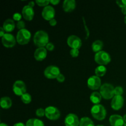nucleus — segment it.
Wrapping results in <instances>:
<instances>
[{"instance_id":"a211bd4d","label":"nucleus","mask_w":126,"mask_h":126,"mask_svg":"<svg viewBox=\"0 0 126 126\" xmlns=\"http://www.w3.org/2000/svg\"><path fill=\"white\" fill-rule=\"evenodd\" d=\"M76 1L75 0H65L63 2V9L66 12H72L76 8Z\"/></svg>"},{"instance_id":"c03bdc74","label":"nucleus","mask_w":126,"mask_h":126,"mask_svg":"<svg viewBox=\"0 0 126 126\" xmlns=\"http://www.w3.org/2000/svg\"><path fill=\"white\" fill-rule=\"evenodd\" d=\"M124 22H125V23L126 24V16H125V17H124Z\"/></svg>"},{"instance_id":"ddd939ff","label":"nucleus","mask_w":126,"mask_h":126,"mask_svg":"<svg viewBox=\"0 0 126 126\" xmlns=\"http://www.w3.org/2000/svg\"><path fill=\"white\" fill-rule=\"evenodd\" d=\"M80 120L78 117L73 113H70L66 116L65 119V126H79Z\"/></svg>"},{"instance_id":"37998d69","label":"nucleus","mask_w":126,"mask_h":126,"mask_svg":"<svg viewBox=\"0 0 126 126\" xmlns=\"http://www.w3.org/2000/svg\"><path fill=\"white\" fill-rule=\"evenodd\" d=\"M123 119H124V122H125V123H126V114L124 116H123Z\"/></svg>"},{"instance_id":"a19ab883","label":"nucleus","mask_w":126,"mask_h":126,"mask_svg":"<svg viewBox=\"0 0 126 126\" xmlns=\"http://www.w3.org/2000/svg\"><path fill=\"white\" fill-rule=\"evenodd\" d=\"M28 6H30V7H33V6H34V1H30V2H29V3H28Z\"/></svg>"},{"instance_id":"e433bc0d","label":"nucleus","mask_w":126,"mask_h":126,"mask_svg":"<svg viewBox=\"0 0 126 126\" xmlns=\"http://www.w3.org/2000/svg\"><path fill=\"white\" fill-rule=\"evenodd\" d=\"M5 34L6 33H5V30L3 28V27H0V36L2 38Z\"/></svg>"},{"instance_id":"7ed1b4c3","label":"nucleus","mask_w":126,"mask_h":126,"mask_svg":"<svg viewBox=\"0 0 126 126\" xmlns=\"http://www.w3.org/2000/svg\"><path fill=\"white\" fill-rule=\"evenodd\" d=\"M100 93L104 99L113 98L114 95V87L111 84L105 83L100 88Z\"/></svg>"},{"instance_id":"393cba45","label":"nucleus","mask_w":126,"mask_h":126,"mask_svg":"<svg viewBox=\"0 0 126 126\" xmlns=\"http://www.w3.org/2000/svg\"><path fill=\"white\" fill-rule=\"evenodd\" d=\"M107 73V68L105 66L103 65H99L97 66L95 70V73L96 76H98V77H102L103 76Z\"/></svg>"},{"instance_id":"2eb2a0df","label":"nucleus","mask_w":126,"mask_h":126,"mask_svg":"<svg viewBox=\"0 0 126 126\" xmlns=\"http://www.w3.org/2000/svg\"><path fill=\"white\" fill-rule=\"evenodd\" d=\"M22 16L25 20L28 21H31L34 17V12L33 7H30L28 5L25 6L22 9Z\"/></svg>"},{"instance_id":"bb28decb","label":"nucleus","mask_w":126,"mask_h":126,"mask_svg":"<svg viewBox=\"0 0 126 126\" xmlns=\"http://www.w3.org/2000/svg\"><path fill=\"white\" fill-rule=\"evenodd\" d=\"M36 3L39 6H42V7H46L50 3V1L49 0H36Z\"/></svg>"},{"instance_id":"6ab92c4d","label":"nucleus","mask_w":126,"mask_h":126,"mask_svg":"<svg viewBox=\"0 0 126 126\" xmlns=\"http://www.w3.org/2000/svg\"><path fill=\"white\" fill-rule=\"evenodd\" d=\"M15 26L16 25H15L14 20L11 18H8L4 22L2 27L4 29L5 32H11L14 30Z\"/></svg>"},{"instance_id":"2f4dec72","label":"nucleus","mask_w":126,"mask_h":126,"mask_svg":"<svg viewBox=\"0 0 126 126\" xmlns=\"http://www.w3.org/2000/svg\"><path fill=\"white\" fill-rule=\"evenodd\" d=\"M116 4L121 8L126 7V0H118L116 1Z\"/></svg>"},{"instance_id":"72a5a7b5","label":"nucleus","mask_w":126,"mask_h":126,"mask_svg":"<svg viewBox=\"0 0 126 126\" xmlns=\"http://www.w3.org/2000/svg\"><path fill=\"white\" fill-rule=\"evenodd\" d=\"M46 48L49 51H52L54 49V45L52 43H49L46 46Z\"/></svg>"},{"instance_id":"423d86ee","label":"nucleus","mask_w":126,"mask_h":126,"mask_svg":"<svg viewBox=\"0 0 126 126\" xmlns=\"http://www.w3.org/2000/svg\"><path fill=\"white\" fill-rule=\"evenodd\" d=\"M45 116L50 120L55 121L60 117V112L56 107L49 106L45 109Z\"/></svg>"},{"instance_id":"c756f323","label":"nucleus","mask_w":126,"mask_h":126,"mask_svg":"<svg viewBox=\"0 0 126 126\" xmlns=\"http://www.w3.org/2000/svg\"><path fill=\"white\" fill-rule=\"evenodd\" d=\"M79 54V51L78 49H72L70 50V55L73 57H77Z\"/></svg>"},{"instance_id":"f3484780","label":"nucleus","mask_w":126,"mask_h":126,"mask_svg":"<svg viewBox=\"0 0 126 126\" xmlns=\"http://www.w3.org/2000/svg\"><path fill=\"white\" fill-rule=\"evenodd\" d=\"M47 56V49L45 47H38L34 52V57L37 61H43Z\"/></svg>"},{"instance_id":"473e14b6","label":"nucleus","mask_w":126,"mask_h":126,"mask_svg":"<svg viewBox=\"0 0 126 126\" xmlns=\"http://www.w3.org/2000/svg\"><path fill=\"white\" fill-rule=\"evenodd\" d=\"M21 18H22V15L20 13H15L13 15V20L15 21H17V22H19L21 20Z\"/></svg>"},{"instance_id":"ea45409f","label":"nucleus","mask_w":126,"mask_h":126,"mask_svg":"<svg viewBox=\"0 0 126 126\" xmlns=\"http://www.w3.org/2000/svg\"><path fill=\"white\" fill-rule=\"evenodd\" d=\"M121 12L123 14L126 15V7H123V8H121Z\"/></svg>"},{"instance_id":"a18cd8bd","label":"nucleus","mask_w":126,"mask_h":126,"mask_svg":"<svg viewBox=\"0 0 126 126\" xmlns=\"http://www.w3.org/2000/svg\"><path fill=\"white\" fill-rule=\"evenodd\" d=\"M103 126V125H98V126Z\"/></svg>"},{"instance_id":"20e7f679","label":"nucleus","mask_w":126,"mask_h":126,"mask_svg":"<svg viewBox=\"0 0 126 126\" xmlns=\"http://www.w3.org/2000/svg\"><path fill=\"white\" fill-rule=\"evenodd\" d=\"M32 34L27 29L20 30L18 32L16 36V40L18 44L21 45L27 44L30 41Z\"/></svg>"},{"instance_id":"aec40b11","label":"nucleus","mask_w":126,"mask_h":126,"mask_svg":"<svg viewBox=\"0 0 126 126\" xmlns=\"http://www.w3.org/2000/svg\"><path fill=\"white\" fill-rule=\"evenodd\" d=\"M0 105L3 109H9L12 106V100L8 97H3L1 98Z\"/></svg>"},{"instance_id":"1a4fd4ad","label":"nucleus","mask_w":126,"mask_h":126,"mask_svg":"<svg viewBox=\"0 0 126 126\" xmlns=\"http://www.w3.org/2000/svg\"><path fill=\"white\" fill-rule=\"evenodd\" d=\"M87 86L91 90H97L100 88L101 79L100 77L96 76H92L87 80Z\"/></svg>"},{"instance_id":"39448f33","label":"nucleus","mask_w":126,"mask_h":126,"mask_svg":"<svg viewBox=\"0 0 126 126\" xmlns=\"http://www.w3.org/2000/svg\"><path fill=\"white\" fill-rule=\"evenodd\" d=\"M95 61L100 65L105 66L111 62V57L108 52L103 50L96 53L94 57Z\"/></svg>"},{"instance_id":"cd10ccee","label":"nucleus","mask_w":126,"mask_h":126,"mask_svg":"<svg viewBox=\"0 0 126 126\" xmlns=\"http://www.w3.org/2000/svg\"><path fill=\"white\" fill-rule=\"evenodd\" d=\"M123 92H124L123 89L121 86H117V87H114V95H115L122 96Z\"/></svg>"},{"instance_id":"c85d7f7f","label":"nucleus","mask_w":126,"mask_h":126,"mask_svg":"<svg viewBox=\"0 0 126 126\" xmlns=\"http://www.w3.org/2000/svg\"><path fill=\"white\" fill-rule=\"evenodd\" d=\"M36 114L38 117L44 116L45 115V110H44L42 108H38L36 110Z\"/></svg>"},{"instance_id":"9d476101","label":"nucleus","mask_w":126,"mask_h":126,"mask_svg":"<svg viewBox=\"0 0 126 126\" xmlns=\"http://www.w3.org/2000/svg\"><path fill=\"white\" fill-rule=\"evenodd\" d=\"M67 44L72 49H79L82 46V41L76 35H71L68 38Z\"/></svg>"},{"instance_id":"4468645a","label":"nucleus","mask_w":126,"mask_h":126,"mask_svg":"<svg viewBox=\"0 0 126 126\" xmlns=\"http://www.w3.org/2000/svg\"><path fill=\"white\" fill-rule=\"evenodd\" d=\"M124 100L122 96L114 95L112 98L111 107L114 110H119L124 105Z\"/></svg>"},{"instance_id":"c9c22d12","label":"nucleus","mask_w":126,"mask_h":126,"mask_svg":"<svg viewBox=\"0 0 126 126\" xmlns=\"http://www.w3.org/2000/svg\"><path fill=\"white\" fill-rule=\"evenodd\" d=\"M49 24L50 25V26H52V27H54L57 25V20L55 19V18H53V19L50 20L49 21Z\"/></svg>"},{"instance_id":"4be33fe9","label":"nucleus","mask_w":126,"mask_h":126,"mask_svg":"<svg viewBox=\"0 0 126 126\" xmlns=\"http://www.w3.org/2000/svg\"><path fill=\"white\" fill-rule=\"evenodd\" d=\"M103 43L101 40H96L92 43V49L94 52L97 53L98 52L101 51L103 49Z\"/></svg>"},{"instance_id":"412c9836","label":"nucleus","mask_w":126,"mask_h":126,"mask_svg":"<svg viewBox=\"0 0 126 126\" xmlns=\"http://www.w3.org/2000/svg\"><path fill=\"white\" fill-rule=\"evenodd\" d=\"M102 95H101L100 93L98 92H94L91 94V96H90V100L91 102L95 105L99 104L100 102L102 100Z\"/></svg>"},{"instance_id":"0eeeda50","label":"nucleus","mask_w":126,"mask_h":126,"mask_svg":"<svg viewBox=\"0 0 126 126\" xmlns=\"http://www.w3.org/2000/svg\"><path fill=\"white\" fill-rule=\"evenodd\" d=\"M60 74V71L59 68L54 65L47 66L44 71V76L48 79L57 78Z\"/></svg>"},{"instance_id":"f8f14e48","label":"nucleus","mask_w":126,"mask_h":126,"mask_svg":"<svg viewBox=\"0 0 126 126\" xmlns=\"http://www.w3.org/2000/svg\"><path fill=\"white\" fill-rule=\"evenodd\" d=\"M55 11L54 7L51 6H47L44 7L42 11V16L46 20L50 21L54 18Z\"/></svg>"},{"instance_id":"b1692460","label":"nucleus","mask_w":126,"mask_h":126,"mask_svg":"<svg viewBox=\"0 0 126 126\" xmlns=\"http://www.w3.org/2000/svg\"><path fill=\"white\" fill-rule=\"evenodd\" d=\"M79 126H95L94 122L88 117H83L80 119Z\"/></svg>"},{"instance_id":"a878e982","label":"nucleus","mask_w":126,"mask_h":126,"mask_svg":"<svg viewBox=\"0 0 126 126\" xmlns=\"http://www.w3.org/2000/svg\"><path fill=\"white\" fill-rule=\"evenodd\" d=\"M21 100L25 104H29L32 102V96L28 93H25L21 96Z\"/></svg>"},{"instance_id":"4c0bfd02","label":"nucleus","mask_w":126,"mask_h":126,"mask_svg":"<svg viewBox=\"0 0 126 126\" xmlns=\"http://www.w3.org/2000/svg\"><path fill=\"white\" fill-rule=\"evenodd\" d=\"M60 2L59 0H50V3H51L52 5H57Z\"/></svg>"},{"instance_id":"f704fd0d","label":"nucleus","mask_w":126,"mask_h":126,"mask_svg":"<svg viewBox=\"0 0 126 126\" xmlns=\"http://www.w3.org/2000/svg\"><path fill=\"white\" fill-rule=\"evenodd\" d=\"M56 79H57V80L58 82H63L64 81H65V76H64L63 75H62V74L60 73V75H59V76H57V78Z\"/></svg>"},{"instance_id":"49530a36","label":"nucleus","mask_w":126,"mask_h":126,"mask_svg":"<svg viewBox=\"0 0 126 126\" xmlns=\"http://www.w3.org/2000/svg\"><path fill=\"white\" fill-rule=\"evenodd\" d=\"M124 126H126V123H125V124H124Z\"/></svg>"},{"instance_id":"5701e85b","label":"nucleus","mask_w":126,"mask_h":126,"mask_svg":"<svg viewBox=\"0 0 126 126\" xmlns=\"http://www.w3.org/2000/svg\"><path fill=\"white\" fill-rule=\"evenodd\" d=\"M26 126H44V124L41 120L32 118L27 121L26 123Z\"/></svg>"},{"instance_id":"9b49d317","label":"nucleus","mask_w":126,"mask_h":126,"mask_svg":"<svg viewBox=\"0 0 126 126\" xmlns=\"http://www.w3.org/2000/svg\"><path fill=\"white\" fill-rule=\"evenodd\" d=\"M1 39L2 44L6 47H12L16 45V39H15L14 36L12 34L6 33Z\"/></svg>"},{"instance_id":"f03ea898","label":"nucleus","mask_w":126,"mask_h":126,"mask_svg":"<svg viewBox=\"0 0 126 126\" xmlns=\"http://www.w3.org/2000/svg\"><path fill=\"white\" fill-rule=\"evenodd\" d=\"M92 117L98 121H102L105 119L107 116V110L103 105L100 104L94 105L91 110Z\"/></svg>"},{"instance_id":"58836bf2","label":"nucleus","mask_w":126,"mask_h":126,"mask_svg":"<svg viewBox=\"0 0 126 126\" xmlns=\"http://www.w3.org/2000/svg\"><path fill=\"white\" fill-rule=\"evenodd\" d=\"M13 126H26V125H25V124L22 123H16V124H15Z\"/></svg>"},{"instance_id":"6e6552de","label":"nucleus","mask_w":126,"mask_h":126,"mask_svg":"<svg viewBox=\"0 0 126 126\" xmlns=\"http://www.w3.org/2000/svg\"><path fill=\"white\" fill-rule=\"evenodd\" d=\"M14 93L18 96L23 95L24 94L27 93V87L25 82L22 81H16L14 83L13 87H12Z\"/></svg>"},{"instance_id":"dca6fc26","label":"nucleus","mask_w":126,"mask_h":126,"mask_svg":"<svg viewBox=\"0 0 126 126\" xmlns=\"http://www.w3.org/2000/svg\"><path fill=\"white\" fill-rule=\"evenodd\" d=\"M109 121L111 126H124L125 124L123 117L118 114H113L111 116Z\"/></svg>"},{"instance_id":"79ce46f5","label":"nucleus","mask_w":126,"mask_h":126,"mask_svg":"<svg viewBox=\"0 0 126 126\" xmlns=\"http://www.w3.org/2000/svg\"><path fill=\"white\" fill-rule=\"evenodd\" d=\"M0 126H7L6 124H5V123H1V124H0Z\"/></svg>"},{"instance_id":"7c9ffc66","label":"nucleus","mask_w":126,"mask_h":126,"mask_svg":"<svg viewBox=\"0 0 126 126\" xmlns=\"http://www.w3.org/2000/svg\"><path fill=\"white\" fill-rule=\"evenodd\" d=\"M16 26H17V28L18 29H19V30H20L25 29V22L23 20H20L17 22V23L16 24Z\"/></svg>"},{"instance_id":"f257e3e1","label":"nucleus","mask_w":126,"mask_h":126,"mask_svg":"<svg viewBox=\"0 0 126 126\" xmlns=\"http://www.w3.org/2000/svg\"><path fill=\"white\" fill-rule=\"evenodd\" d=\"M33 42L38 47H44L49 43V36L44 31L39 30L34 34Z\"/></svg>"}]
</instances>
